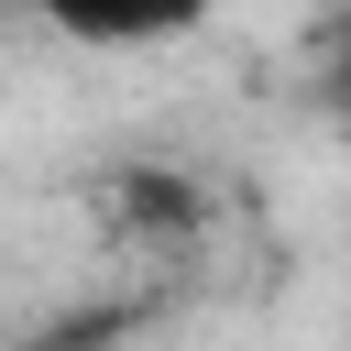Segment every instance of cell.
Here are the masks:
<instances>
[{
  "label": "cell",
  "mask_w": 351,
  "mask_h": 351,
  "mask_svg": "<svg viewBox=\"0 0 351 351\" xmlns=\"http://www.w3.org/2000/svg\"><path fill=\"white\" fill-rule=\"evenodd\" d=\"M340 99H351V55H340Z\"/></svg>",
  "instance_id": "2"
},
{
  "label": "cell",
  "mask_w": 351,
  "mask_h": 351,
  "mask_svg": "<svg viewBox=\"0 0 351 351\" xmlns=\"http://www.w3.org/2000/svg\"><path fill=\"white\" fill-rule=\"evenodd\" d=\"M33 11L77 44H154V33H186L208 0H33Z\"/></svg>",
  "instance_id": "1"
}]
</instances>
